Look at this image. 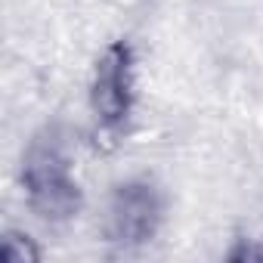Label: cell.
I'll use <instances>...</instances> for the list:
<instances>
[{"label":"cell","mask_w":263,"mask_h":263,"mask_svg":"<svg viewBox=\"0 0 263 263\" xmlns=\"http://www.w3.org/2000/svg\"><path fill=\"white\" fill-rule=\"evenodd\" d=\"M19 186L31 214L50 226H65L84 211V186L74 174L68 140L56 124L28 140L19 164Z\"/></svg>","instance_id":"6da1fadb"},{"label":"cell","mask_w":263,"mask_h":263,"mask_svg":"<svg viewBox=\"0 0 263 263\" xmlns=\"http://www.w3.org/2000/svg\"><path fill=\"white\" fill-rule=\"evenodd\" d=\"M164 211L167 201L158 183H152L149 177L121 180L105 204V223H102L105 241L121 254L143 251L158 238Z\"/></svg>","instance_id":"3957f363"},{"label":"cell","mask_w":263,"mask_h":263,"mask_svg":"<svg viewBox=\"0 0 263 263\" xmlns=\"http://www.w3.org/2000/svg\"><path fill=\"white\" fill-rule=\"evenodd\" d=\"M0 257H4L7 263H37L44 257V251L37 248V241L28 232L7 229L4 238H0Z\"/></svg>","instance_id":"277c9868"},{"label":"cell","mask_w":263,"mask_h":263,"mask_svg":"<svg viewBox=\"0 0 263 263\" xmlns=\"http://www.w3.org/2000/svg\"><path fill=\"white\" fill-rule=\"evenodd\" d=\"M87 105L96 143H121L137 108V50L130 41H111L99 50L90 68Z\"/></svg>","instance_id":"7a4b0ae2"},{"label":"cell","mask_w":263,"mask_h":263,"mask_svg":"<svg viewBox=\"0 0 263 263\" xmlns=\"http://www.w3.org/2000/svg\"><path fill=\"white\" fill-rule=\"evenodd\" d=\"M229 260H235V263H245V260H263V248L251 238V241H245V238H238V245L226 254Z\"/></svg>","instance_id":"5b68a950"}]
</instances>
